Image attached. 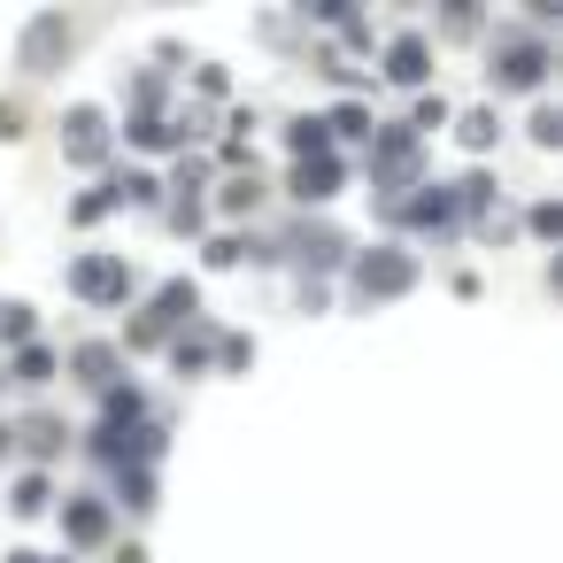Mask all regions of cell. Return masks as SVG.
<instances>
[{
    "label": "cell",
    "mask_w": 563,
    "mask_h": 563,
    "mask_svg": "<svg viewBox=\"0 0 563 563\" xmlns=\"http://www.w3.org/2000/svg\"><path fill=\"white\" fill-rule=\"evenodd\" d=\"M371 178H378V194H386V217L401 209L409 186H424V155H417V132H409V124H378V140H371Z\"/></svg>",
    "instance_id": "obj_1"
},
{
    "label": "cell",
    "mask_w": 563,
    "mask_h": 563,
    "mask_svg": "<svg viewBox=\"0 0 563 563\" xmlns=\"http://www.w3.org/2000/svg\"><path fill=\"white\" fill-rule=\"evenodd\" d=\"M417 286V255L409 247H363L355 255V294L363 301H394V294H409Z\"/></svg>",
    "instance_id": "obj_2"
},
{
    "label": "cell",
    "mask_w": 563,
    "mask_h": 563,
    "mask_svg": "<svg viewBox=\"0 0 563 563\" xmlns=\"http://www.w3.org/2000/svg\"><path fill=\"white\" fill-rule=\"evenodd\" d=\"M486 70H494V86H509V93H532V86H548V47H540V40H525V32H501Z\"/></svg>",
    "instance_id": "obj_3"
},
{
    "label": "cell",
    "mask_w": 563,
    "mask_h": 563,
    "mask_svg": "<svg viewBox=\"0 0 563 563\" xmlns=\"http://www.w3.org/2000/svg\"><path fill=\"white\" fill-rule=\"evenodd\" d=\"M70 294L93 301V309H117V301L132 294V263H124V255H78V263H70Z\"/></svg>",
    "instance_id": "obj_4"
},
{
    "label": "cell",
    "mask_w": 563,
    "mask_h": 563,
    "mask_svg": "<svg viewBox=\"0 0 563 563\" xmlns=\"http://www.w3.org/2000/svg\"><path fill=\"white\" fill-rule=\"evenodd\" d=\"M63 55H70V16H32L24 24V40H16V63L32 70V78H47V70H63Z\"/></svg>",
    "instance_id": "obj_5"
},
{
    "label": "cell",
    "mask_w": 563,
    "mask_h": 563,
    "mask_svg": "<svg viewBox=\"0 0 563 563\" xmlns=\"http://www.w3.org/2000/svg\"><path fill=\"white\" fill-rule=\"evenodd\" d=\"M63 155L70 163H101L109 155V117L101 109H70L63 117Z\"/></svg>",
    "instance_id": "obj_6"
},
{
    "label": "cell",
    "mask_w": 563,
    "mask_h": 563,
    "mask_svg": "<svg viewBox=\"0 0 563 563\" xmlns=\"http://www.w3.org/2000/svg\"><path fill=\"white\" fill-rule=\"evenodd\" d=\"M386 78H394V86H424V78H432V47H424L417 32H401V40L386 47Z\"/></svg>",
    "instance_id": "obj_7"
},
{
    "label": "cell",
    "mask_w": 563,
    "mask_h": 563,
    "mask_svg": "<svg viewBox=\"0 0 563 563\" xmlns=\"http://www.w3.org/2000/svg\"><path fill=\"white\" fill-rule=\"evenodd\" d=\"M294 194H301V201L340 194V163H332V155H301V163H294Z\"/></svg>",
    "instance_id": "obj_8"
},
{
    "label": "cell",
    "mask_w": 563,
    "mask_h": 563,
    "mask_svg": "<svg viewBox=\"0 0 563 563\" xmlns=\"http://www.w3.org/2000/svg\"><path fill=\"white\" fill-rule=\"evenodd\" d=\"M317 271H332V263H347V232L340 224H301V240H294Z\"/></svg>",
    "instance_id": "obj_9"
},
{
    "label": "cell",
    "mask_w": 563,
    "mask_h": 563,
    "mask_svg": "<svg viewBox=\"0 0 563 563\" xmlns=\"http://www.w3.org/2000/svg\"><path fill=\"white\" fill-rule=\"evenodd\" d=\"M194 309H201V294H194V278H170V286L155 294V309H147V317H155V324L170 332V324H186Z\"/></svg>",
    "instance_id": "obj_10"
},
{
    "label": "cell",
    "mask_w": 563,
    "mask_h": 563,
    "mask_svg": "<svg viewBox=\"0 0 563 563\" xmlns=\"http://www.w3.org/2000/svg\"><path fill=\"white\" fill-rule=\"evenodd\" d=\"M9 448H24V455H55V448H63V424H55V417H24V424H9Z\"/></svg>",
    "instance_id": "obj_11"
},
{
    "label": "cell",
    "mask_w": 563,
    "mask_h": 563,
    "mask_svg": "<svg viewBox=\"0 0 563 563\" xmlns=\"http://www.w3.org/2000/svg\"><path fill=\"white\" fill-rule=\"evenodd\" d=\"M70 363H78V378H86V386H101V394L117 386V347H101V340H86V347H78Z\"/></svg>",
    "instance_id": "obj_12"
},
{
    "label": "cell",
    "mask_w": 563,
    "mask_h": 563,
    "mask_svg": "<svg viewBox=\"0 0 563 563\" xmlns=\"http://www.w3.org/2000/svg\"><path fill=\"white\" fill-rule=\"evenodd\" d=\"M63 525H70V540H101V532H109V509H101V501H70Z\"/></svg>",
    "instance_id": "obj_13"
},
{
    "label": "cell",
    "mask_w": 563,
    "mask_h": 563,
    "mask_svg": "<svg viewBox=\"0 0 563 563\" xmlns=\"http://www.w3.org/2000/svg\"><path fill=\"white\" fill-rule=\"evenodd\" d=\"M455 132H463V147H494V140H501V124H494V109H471V117H463Z\"/></svg>",
    "instance_id": "obj_14"
},
{
    "label": "cell",
    "mask_w": 563,
    "mask_h": 563,
    "mask_svg": "<svg viewBox=\"0 0 563 563\" xmlns=\"http://www.w3.org/2000/svg\"><path fill=\"white\" fill-rule=\"evenodd\" d=\"M16 378H24V386H47V378H55V355H47V347H16Z\"/></svg>",
    "instance_id": "obj_15"
},
{
    "label": "cell",
    "mask_w": 563,
    "mask_h": 563,
    "mask_svg": "<svg viewBox=\"0 0 563 563\" xmlns=\"http://www.w3.org/2000/svg\"><path fill=\"white\" fill-rule=\"evenodd\" d=\"M0 340L32 347V309H24V301H9V309H0Z\"/></svg>",
    "instance_id": "obj_16"
},
{
    "label": "cell",
    "mask_w": 563,
    "mask_h": 563,
    "mask_svg": "<svg viewBox=\"0 0 563 563\" xmlns=\"http://www.w3.org/2000/svg\"><path fill=\"white\" fill-rule=\"evenodd\" d=\"M324 140H332L324 117H301V124H294V147H301V155H324Z\"/></svg>",
    "instance_id": "obj_17"
},
{
    "label": "cell",
    "mask_w": 563,
    "mask_h": 563,
    "mask_svg": "<svg viewBox=\"0 0 563 563\" xmlns=\"http://www.w3.org/2000/svg\"><path fill=\"white\" fill-rule=\"evenodd\" d=\"M247 355H255V340H247V332H224V340H217V363H224V371H240Z\"/></svg>",
    "instance_id": "obj_18"
},
{
    "label": "cell",
    "mask_w": 563,
    "mask_h": 563,
    "mask_svg": "<svg viewBox=\"0 0 563 563\" xmlns=\"http://www.w3.org/2000/svg\"><path fill=\"white\" fill-rule=\"evenodd\" d=\"M124 501H132V509H147V501H155V471H147V463H140V471H124Z\"/></svg>",
    "instance_id": "obj_19"
},
{
    "label": "cell",
    "mask_w": 563,
    "mask_h": 563,
    "mask_svg": "<svg viewBox=\"0 0 563 563\" xmlns=\"http://www.w3.org/2000/svg\"><path fill=\"white\" fill-rule=\"evenodd\" d=\"M532 140L555 147V140H563V117H555V109H532Z\"/></svg>",
    "instance_id": "obj_20"
},
{
    "label": "cell",
    "mask_w": 563,
    "mask_h": 563,
    "mask_svg": "<svg viewBox=\"0 0 563 563\" xmlns=\"http://www.w3.org/2000/svg\"><path fill=\"white\" fill-rule=\"evenodd\" d=\"M124 340H132V347H163V324H155V317H132Z\"/></svg>",
    "instance_id": "obj_21"
},
{
    "label": "cell",
    "mask_w": 563,
    "mask_h": 563,
    "mask_svg": "<svg viewBox=\"0 0 563 563\" xmlns=\"http://www.w3.org/2000/svg\"><path fill=\"white\" fill-rule=\"evenodd\" d=\"M16 509H47V478H40V471L16 478Z\"/></svg>",
    "instance_id": "obj_22"
},
{
    "label": "cell",
    "mask_w": 563,
    "mask_h": 563,
    "mask_svg": "<svg viewBox=\"0 0 563 563\" xmlns=\"http://www.w3.org/2000/svg\"><path fill=\"white\" fill-rule=\"evenodd\" d=\"M432 124H448V101H417V124L409 132H432Z\"/></svg>",
    "instance_id": "obj_23"
},
{
    "label": "cell",
    "mask_w": 563,
    "mask_h": 563,
    "mask_svg": "<svg viewBox=\"0 0 563 563\" xmlns=\"http://www.w3.org/2000/svg\"><path fill=\"white\" fill-rule=\"evenodd\" d=\"M109 209H117V201H109V194H86V201H78V209H70V217H78V224H93V217H109Z\"/></svg>",
    "instance_id": "obj_24"
},
{
    "label": "cell",
    "mask_w": 563,
    "mask_h": 563,
    "mask_svg": "<svg viewBox=\"0 0 563 563\" xmlns=\"http://www.w3.org/2000/svg\"><path fill=\"white\" fill-rule=\"evenodd\" d=\"M16 132H24V109H16V101H0V140H16Z\"/></svg>",
    "instance_id": "obj_25"
},
{
    "label": "cell",
    "mask_w": 563,
    "mask_h": 563,
    "mask_svg": "<svg viewBox=\"0 0 563 563\" xmlns=\"http://www.w3.org/2000/svg\"><path fill=\"white\" fill-rule=\"evenodd\" d=\"M0 455H9V424H0Z\"/></svg>",
    "instance_id": "obj_26"
}]
</instances>
